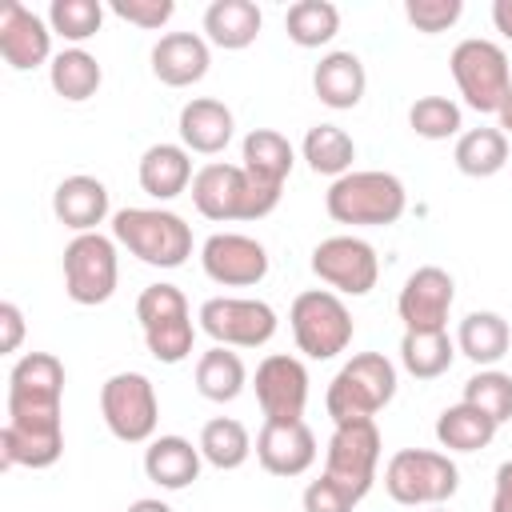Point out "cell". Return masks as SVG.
<instances>
[{"mask_svg":"<svg viewBox=\"0 0 512 512\" xmlns=\"http://www.w3.org/2000/svg\"><path fill=\"white\" fill-rule=\"evenodd\" d=\"M324 208L336 224L384 228L404 216L408 192H404L400 176H392V172H348V176L332 180Z\"/></svg>","mask_w":512,"mask_h":512,"instance_id":"6da1fadb","label":"cell"},{"mask_svg":"<svg viewBox=\"0 0 512 512\" xmlns=\"http://www.w3.org/2000/svg\"><path fill=\"white\" fill-rule=\"evenodd\" d=\"M112 236L152 268H180L192 256V228L168 208H120L112 216Z\"/></svg>","mask_w":512,"mask_h":512,"instance_id":"7a4b0ae2","label":"cell"},{"mask_svg":"<svg viewBox=\"0 0 512 512\" xmlns=\"http://www.w3.org/2000/svg\"><path fill=\"white\" fill-rule=\"evenodd\" d=\"M392 396H396V368H392V360L380 356V352H360V356H352L332 376V384L324 392V408H328L332 424L372 420Z\"/></svg>","mask_w":512,"mask_h":512,"instance_id":"3957f363","label":"cell"},{"mask_svg":"<svg viewBox=\"0 0 512 512\" xmlns=\"http://www.w3.org/2000/svg\"><path fill=\"white\" fill-rule=\"evenodd\" d=\"M192 204L200 216L224 220H260L280 204V192H268L248 180L240 164H204L192 176Z\"/></svg>","mask_w":512,"mask_h":512,"instance_id":"277c9868","label":"cell"},{"mask_svg":"<svg viewBox=\"0 0 512 512\" xmlns=\"http://www.w3.org/2000/svg\"><path fill=\"white\" fill-rule=\"evenodd\" d=\"M136 320H140L148 352L160 364H180V360L192 356L196 324H192L188 300L176 284H148L136 296Z\"/></svg>","mask_w":512,"mask_h":512,"instance_id":"5b68a950","label":"cell"},{"mask_svg":"<svg viewBox=\"0 0 512 512\" xmlns=\"http://www.w3.org/2000/svg\"><path fill=\"white\" fill-rule=\"evenodd\" d=\"M384 488L396 504L408 508H440L456 496L460 472L444 452L428 448H400L384 468Z\"/></svg>","mask_w":512,"mask_h":512,"instance_id":"8992f818","label":"cell"},{"mask_svg":"<svg viewBox=\"0 0 512 512\" xmlns=\"http://www.w3.org/2000/svg\"><path fill=\"white\" fill-rule=\"evenodd\" d=\"M448 64H452V80H456L464 104L476 108V112H496L500 116V108L512 96V72H508L504 48L492 44V40L472 36V40H460L452 48Z\"/></svg>","mask_w":512,"mask_h":512,"instance_id":"52a82bcc","label":"cell"},{"mask_svg":"<svg viewBox=\"0 0 512 512\" xmlns=\"http://www.w3.org/2000/svg\"><path fill=\"white\" fill-rule=\"evenodd\" d=\"M288 324H292L296 348L304 356H312V360H332V356H340L352 344V312L328 288L300 292L292 300Z\"/></svg>","mask_w":512,"mask_h":512,"instance_id":"ba28073f","label":"cell"},{"mask_svg":"<svg viewBox=\"0 0 512 512\" xmlns=\"http://www.w3.org/2000/svg\"><path fill=\"white\" fill-rule=\"evenodd\" d=\"M100 416L108 432L124 444H144L156 432L160 420V400L156 388L144 372H116L100 388Z\"/></svg>","mask_w":512,"mask_h":512,"instance_id":"9c48e42d","label":"cell"},{"mask_svg":"<svg viewBox=\"0 0 512 512\" xmlns=\"http://www.w3.org/2000/svg\"><path fill=\"white\" fill-rule=\"evenodd\" d=\"M120 264H116V244L100 232L72 236L64 248V292L72 304H104L116 292Z\"/></svg>","mask_w":512,"mask_h":512,"instance_id":"30bf717a","label":"cell"},{"mask_svg":"<svg viewBox=\"0 0 512 512\" xmlns=\"http://www.w3.org/2000/svg\"><path fill=\"white\" fill-rule=\"evenodd\" d=\"M376 464H380V428L376 420H348L336 424L328 452H324V476H332L336 484H344L352 496H368L372 480H376Z\"/></svg>","mask_w":512,"mask_h":512,"instance_id":"8fae6325","label":"cell"},{"mask_svg":"<svg viewBox=\"0 0 512 512\" xmlns=\"http://www.w3.org/2000/svg\"><path fill=\"white\" fill-rule=\"evenodd\" d=\"M200 328L220 348H260L276 336V312L264 300L212 296L200 304Z\"/></svg>","mask_w":512,"mask_h":512,"instance_id":"7c38bea8","label":"cell"},{"mask_svg":"<svg viewBox=\"0 0 512 512\" xmlns=\"http://www.w3.org/2000/svg\"><path fill=\"white\" fill-rule=\"evenodd\" d=\"M312 272L344 296H368L376 288L380 260L376 248L360 236H328L312 248Z\"/></svg>","mask_w":512,"mask_h":512,"instance_id":"4fadbf2b","label":"cell"},{"mask_svg":"<svg viewBox=\"0 0 512 512\" xmlns=\"http://www.w3.org/2000/svg\"><path fill=\"white\" fill-rule=\"evenodd\" d=\"M64 400V364L52 352H28L8 372V416H52Z\"/></svg>","mask_w":512,"mask_h":512,"instance_id":"5bb4252c","label":"cell"},{"mask_svg":"<svg viewBox=\"0 0 512 512\" xmlns=\"http://www.w3.org/2000/svg\"><path fill=\"white\" fill-rule=\"evenodd\" d=\"M64 452L60 412L52 416H8L0 428V464L4 468H52Z\"/></svg>","mask_w":512,"mask_h":512,"instance_id":"9a60e30c","label":"cell"},{"mask_svg":"<svg viewBox=\"0 0 512 512\" xmlns=\"http://www.w3.org/2000/svg\"><path fill=\"white\" fill-rule=\"evenodd\" d=\"M200 264L208 280L224 288H252L268 276V252L260 240L240 236V232H216L200 248Z\"/></svg>","mask_w":512,"mask_h":512,"instance_id":"2e32d148","label":"cell"},{"mask_svg":"<svg viewBox=\"0 0 512 512\" xmlns=\"http://www.w3.org/2000/svg\"><path fill=\"white\" fill-rule=\"evenodd\" d=\"M456 300V284L444 268L424 264L416 268L396 300V312L404 320V332H440L448 324V308Z\"/></svg>","mask_w":512,"mask_h":512,"instance_id":"e0dca14e","label":"cell"},{"mask_svg":"<svg viewBox=\"0 0 512 512\" xmlns=\"http://www.w3.org/2000/svg\"><path fill=\"white\" fill-rule=\"evenodd\" d=\"M256 404L264 420H304L308 404V368L296 356L272 352L256 368Z\"/></svg>","mask_w":512,"mask_h":512,"instance_id":"ac0fdd59","label":"cell"},{"mask_svg":"<svg viewBox=\"0 0 512 512\" xmlns=\"http://www.w3.org/2000/svg\"><path fill=\"white\" fill-rule=\"evenodd\" d=\"M256 460L272 476H304L316 464V436L304 420H264L256 432Z\"/></svg>","mask_w":512,"mask_h":512,"instance_id":"d6986e66","label":"cell"},{"mask_svg":"<svg viewBox=\"0 0 512 512\" xmlns=\"http://www.w3.org/2000/svg\"><path fill=\"white\" fill-rule=\"evenodd\" d=\"M0 56L8 68L28 72L52 56V28L24 4H4L0 12Z\"/></svg>","mask_w":512,"mask_h":512,"instance_id":"ffe728a7","label":"cell"},{"mask_svg":"<svg viewBox=\"0 0 512 512\" xmlns=\"http://www.w3.org/2000/svg\"><path fill=\"white\" fill-rule=\"evenodd\" d=\"M208 64H212L208 40L196 36V32H168L152 48V72L168 88H188V84L204 80Z\"/></svg>","mask_w":512,"mask_h":512,"instance_id":"44dd1931","label":"cell"},{"mask_svg":"<svg viewBox=\"0 0 512 512\" xmlns=\"http://www.w3.org/2000/svg\"><path fill=\"white\" fill-rule=\"evenodd\" d=\"M176 128H180V140H184L188 152L216 156V152L228 148L236 120H232L228 104H220V100H212V96H196V100H188V104L180 108V124H176Z\"/></svg>","mask_w":512,"mask_h":512,"instance_id":"7402d4cb","label":"cell"},{"mask_svg":"<svg viewBox=\"0 0 512 512\" xmlns=\"http://www.w3.org/2000/svg\"><path fill=\"white\" fill-rule=\"evenodd\" d=\"M52 212L76 236L96 232V224H104L108 216V188L96 176H68L52 192Z\"/></svg>","mask_w":512,"mask_h":512,"instance_id":"603a6c76","label":"cell"},{"mask_svg":"<svg viewBox=\"0 0 512 512\" xmlns=\"http://www.w3.org/2000/svg\"><path fill=\"white\" fill-rule=\"evenodd\" d=\"M312 88H316L320 104H328L336 112L356 108L364 100V88H368L360 56L356 52H328V56H320V64L312 72Z\"/></svg>","mask_w":512,"mask_h":512,"instance_id":"cb8c5ba5","label":"cell"},{"mask_svg":"<svg viewBox=\"0 0 512 512\" xmlns=\"http://www.w3.org/2000/svg\"><path fill=\"white\" fill-rule=\"evenodd\" d=\"M292 144L272 132V128H252L244 136V156H240V168L248 172L252 184L268 188V192H284V180L292 172Z\"/></svg>","mask_w":512,"mask_h":512,"instance_id":"d4e9b609","label":"cell"},{"mask_svg":"<svg viewBox=\"0 0 512 512\" xmlns=\"http://www.w3.org/2000/svg\"><path fill=\"white\" fill-rule=\"evenodd\" d=\"M200 448H192V440L184 436H156L148 448H144V472L152 484L168 488V492H180L188 488L196 476H200Z\"/></svg>","mask_w":512,"mask_h":512,"instance_id":"484cf974","label":"cell"},{"mask_svg":"<svg viewBox=\"0 0 512 512\" xmlns=\"http://www.w3.org/2000/svg\"><path fill=\"white\" fill-rule=\"evenodd\" d=\"M192 156L184 144H152L140 156V188L152 200H176L192 184Z\"/></svg>","mask_w":512,"mask_h":512,"instance_id":"4316f807","label":"cell"},{"mask_svg":"<svg viewBox=\"0 0 512 512\" xmlns=\"http://www.w3.org/2000/svg\"><path fill=\"white\" fill-rule=\"evenodd\" d=\"M260 8L252 0H212L204 12V32L216 48L224 52H240L260 36Z\"/></svg>","mask_w":512,"mask_h":512,"instance_id":"83f0119b","label":"cell"},{"mask_svg":"<svg viewBox=\"0 0 512 512\" xmlns=\"http://www.w3.org/2000/svg\"><path fill=\"white\" fill-rule=\"evenodd\" d=\"M508 344H512V332H508V324H504L500 312H468V316L460 320L456 348H460L472 364L492 368L496 360H504Z\"/></svg>","mask_w":512,"mask_h":512,"instance_id":"f1b7e54d","label":"cell"},{"mask_svg":"<svg viewBox=\"0 0 512 512\" xmlns=\"http://www.w3.org/2000/svg\"><path fill=\"white\" fill-rule=\"evenodd\" d=\"M244 384H248V372H244V360L236 352H228L220 344L200 352V360H196V392L204 400L228 404V400H236L244 392Z\"/></svg>","mask_w":512,"mask_h":512,"instance_id":"f546056e","label":"cell"},{"mask_svg":"<svg viewBox=\"0 0 512 512\" xmlns=\"http://www.w3.org/2000/svg\"><path fill=\"white\" fill-rule=\"evenodd\" d=\"M496 420H488L480 408H472V404H452V408H444L440 412V420H436V440L448 448V452H480V448H488L492 444V436H496Z\"/></svg>","mask_w":512,"mask_h":512,"instance_id":"4dcf8cb0","label":"cell"},{"mask_svg":"<svg viewBox=\"0 0 512 512\" xmlns=\"http://www.w3.org/2000/svg\"><path fill=\"white\" fill-rule=\"evenodd\" d=\"M48 80H52V92H56V96L80 104V100L96 96L104 72H100V64H96L92 52H84V48H64V52L52 56V64H48Z\"/></svg>","mask_w":512,"mask_h":512,"instance_id":"1f68e13d","label":"cell"},{"mask_svg":"<svg viewBox=\"0 0 512 512\" xmlns=\"http://www.w3.org/2000/svg\"><path fill=\"white\" fill-rule=\"evenodd\" d=\"M452 160L464 176H476V180L496 176L508 164V136L500 128H468L460 132Z\"/></svg>","mask_w":512,"mask_h":512,"instance_id":"d6a6232c","label":"cell"},{"mask_svg":"<svg viewBox=\"0 0 512 512\" xmlns=\"http://www.w3.org/2000/svg\"><path fill=\"white\" fill-rule=\"evenodd\" d=\"M304 160H308V168H312L316 176L340 180V176L352 172L356 144H352V136H348L344 128H336V124H316V128H308V136H304Z\"/></svg>","mask_w":512,"mask_h":512,"instance_id":"836d02e7","label":"cell"},{"mask_svg":"<svg viewBox=\"0 0 512 512\" xmlns=\"http://www.w3.org/2000/svg\"><path fill=\"white\" fill-rule=\"evenodd\" d=\"M200 456L212 464V468H220V472H232V468H240L248 456H252V436H248V428L240 424V420H232V416H216V420H208L204 428H200Z\"/></svg>","mask_w":512,"mask_h":512,"instance_id":"e575fe53","label":"cell"},{"mask_svg":"<svg viewBox=\"0 0 512 512\" xmlns=\"http://www.w3.org/2000/svg\"><path fill=\"white\" fill-rule=\"evenodd\" d=\"M452 360H456V344L444 328L440 332H404V340H400V364L416 380L444 376L452 368Z\"/></svg>","mask_w":512,"mask_h":512,"instance_id":"d590c367","label":"cell"},{"mask_svg":"<svg viewBox=\"0 0 512 512\" xmlns=\"http://www.w3.org/2000/svg\"><path fill=\"white\" fill-rule=\"evenodd\" d=\"M288 40L300 48H320L340 32V12L328 0H296L284 16Z\"/></svg>","mask_w":512,"mask_h":512,"instance_id":"8d00e7d4","label":"cell"},{"mask_svg":"<svg viewBox=\"0 0 512 512\" xmlns=\"http://www.w3.org/2000/svg\"><path fill=\"white\" fill-rule=\"evenodd\" d=\"M104 24V4L100 0H52L48 8V28L64 36L72 48H80L88 36H96Z\"/></svg>","mask_w":512,"mask_h":512,"instance_id":"74e56055","label":"cell"},{"mask_svg":"<svg viewBox=\"0 0 512 512\" xmlns=\"http://www.w3.org/2000/svg\"><path fill=\"white\" fill-rule=\"evenodd\" d=\"M464 404L480 408L496 424L512 420V376L508 372H496V368H480L464 384Z\"/></svg>","mask_w":512,"mask_h":512,"instance_id":"f35d334b","label":"cell"},{"mask_svg":"<svg viewBox=\"0 0 512 512\" xmlns=\"http://www.w3.org/2000/svg\"><path fill=\"white\" fill-rule=\"evenodd\" d=\"M408 124L424 140H448V136H456L464 128L460 124V104H452L448 96H420L408 108Z\"/></svg>","mask_w":512,"mask_h":512,"instance_id":"ab89813d","label":"cell"},{"mask_svg":"<svg viewBox=\"0 0 512 512\" xmlns=\"http://www.w3.org/2000/svg\"><path fill=\"white\" fill-rule=\"evenodd\" d=\"M464 4L460 0H408L404 4V16L416 32L424 36H436V32H448L456 20H460Z\"/></svg>","mask_w":512,"mask_h":512,"instance_id":"60d3db41","label":"cell"},{"mask_svg":"<svg viewBox=\"0 0 512 512\" xmlns=\"http://www.w3.org/2000/svg\"><path fill=\"white\" fill-rule=\"evenodd\" d=\"M356 504H360V496H352L332 476H320L304 488V512H352Z\"/></svg>","mask_w":512,"mask_h":512,"instance_id":"b9f144b4","label":"cell"},{"mask_svg":"<svg viewBox=\"0 0 512 512\" xmlns=\"http://www.w3.org/2000/svg\"><path fill=\"white\" fill-rule=\"evenodd\" d=\"M112 12H116L120 20H128V24L152 32V28H164V24L172 20L176 4H172V0H112Z\"/></svg>","mask_w":512,"mask_h":512,"instance_id":"7bdbcfd3","label":"cell"},{"mask_svg":"<svg viewBox=\"0 0 512 512\" xmlns=\"http://www.w3.org/2000/svg\"><path fill=\"white\" fill-rule=\"evenodd\" d=\"M0 352H16L20 348V340H24V312L12 304V300H4L0 304Z\"/></svg>","mask_w":512,"mask_h":512,"instance_id":"ee69618b","label":"cell"},{"mask_svg":"<svg viewBox=\"0 0 512 512\" xmlns=\"http://www.w3.org/2000/svg\"><path fill=\"white\" fill-rule=\"evenodd\" d=\"M492 512H512V460L496 468V488H492Z\"/></svg>","mask_w":512,"mask_h":512,"instance_id":"f6af8a7d","label":"cell"},{"mask_svg":"<svg viewBox=\"0 0 512 512\" xmlns=\"http://www.w3.org/2000/svg\"><path fill=\"white\" fill-rule=\"evenodd\" d=\"M492 24L504 40H512V0H496L492 4Z\"/></svg>","mask_w":512,"mask_h":512,"instance_id":"bcb514c9","label":"cell"},{"mask_svg":"<svg viewBox=\"0 0 512 512\" xmlns=\"http://www.w3.org/2000/svg\"><path fill=\"white\" fill-rule=\"evenodd\" d=\"M128 512H172L164 500H152V496H144V500H132L128 504Z\"/></svg>","mask_w":512,"mask_h":512,"instance_id":"7dc6e473","label":"cell"},{"mask_svg":"<svg viewBox=\"0 0 512 512\" xmlns=\"http://www.w3.org/2000/svg\"><path fill=\"white\" fill-rule=\"evenodd\" d=\"M500 132H504V136L512 132V96H508V104L500 108Z\"/></svg>","mask_w":512,"mask_h":512,"instance_id":"c3c4849f","label":"cell"},{"mask_svg":"<svg viewBox=\"0 0 512 512\" xmlns=\"http://www.w3.org/2000/svg\"><path fill=\"white\" fill-rule=\"evenodd\" d=\"M432 512H444V508H432Z\"/></svg>","mask_w":512,"mask_h":512,"instance_id":"681fc988","label":"cell"}]
</instances>
